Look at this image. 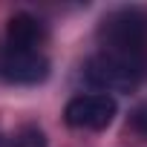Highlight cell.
<instances>
[{"mask_svg": "<svg viewBox=\"0 0 147 147\" xmlns=\"http://www.w3.org/2000/svg\"><path fill=\"white\" fill-rule=\"evenodd\" d=\"M130 127H133L138 136L147 138V104H141V107L133 110V115H130Z\"/></svg>", "mask_w": 147, "mask_h": 147, "instance_id": "7", "label": "cell"}, {"mask_svg": "<svg viewBox=\"0 0 147 147\" xmlns=\"http://www.w3.org/2000/svg\"><path fill=\"white\" fill-rule=\"evenodd\" d=\"M0 75L12 84H40L49 75V61L40 52H9L0 58Z\"/></svg>", "mask_w": 147, "mask_h": 147, "instance_id": "4", "label": "cell"}, {"mask_svg": "<svg viewBox=\"0 0 147 147\" xmlns=\"http://www.w3.org/2000/svg\"><path fill=\"white\" fill-rule=\"evenodd\" d=\"M84 75H87L90 84H95L101 90H133L138 84V78H141V63L98 52L95 58L87 61Z\"/></svg>", "mask_w": 147, "mask_h": 147, "instance_id": "2", "label": "cell"}, {"mask_svg": "<svg viewBox=\"0 0 147 147\" xmlns=\"http://www.w3.org/2000/svg\"><path fill=\"white\" fill-rule=\"evenodd\" d=\"M115 110H118V104L107 92L75 95L63 110V121L75 130H104L115 118Z\"/></svg>", "mask_w": 147, "mask_h": 147, "instance_id": "3", "label": "cell"}, {"mask_svg": "<svg viewBox=\"0 0 147 147\" xmlns=\"http://www.w3.org/2000/svg\"><path fill=\"white\" fill-rule=\"evenodd\" d=\"M12 147H46V136H43V130H40V127L26 124V127H20V130H18V136H15Z\"/></svg>", "mask_w": 147, "mask_h": 147, "instance_id": "6", "label": "cell"}, {"mask_svg": "<svg viewBox=\"0 0 147 147\" xmlns=\"http://www.w3.org/2000/svg\"><path fill=\"white\" fill-rule=\"evenodd\" d=\"M46 38L43 32V23L26 12H18L9 18V26H6V46L9 52H38L40 40Z\"/></svg>", "mask_w": 147, "mask_h": 147, "instance_id": "5", "label": "cell"}, {"mask_svg": "<svg viewBox=\"0 0 147 147\" xmlns=\"http://www.w3.org/2000/svg\"><path fill=\"white\" fill-rule=\"evenodd\" d=\"M98 38H101V52L141 63L147 43V18L138 9H118L101 20Z\"/></svg>", "mask_w": 147, "mask_h": 147, "instance_id": "1", "label": "cell"}]
</instances>
